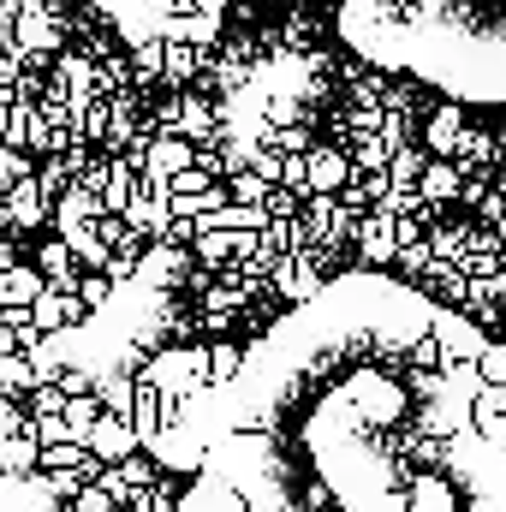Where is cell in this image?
<instances>
[{
	"label": "cell",
	"mask_w": 506,
	"mask_h": 512,
	"mask_svg": "<svg viewBox=\"0 0 506 512\" xmlns=\"http://www.w3.org/2000/svg\"><path fill=\"white\" fill-rule=\"evenodd\" d=\"M340 42L471 108L506 102V0H340Z\"/></svg>",
	"instance_id": "2"
},
{
	"label": "cell",
	"mask_w": 506,
	"mask_h": 512,
	"mask_svg": "<svg viewBox=\"0 0 506 512\" xmlns=\"http://www.w3.org/2000/svg\"><path fill=\"white\" fill-rule=\"evenodd\" d=\"M197 507L506 512V399L465 316L387 274L292 304L215 393Z\"/></svg>",
	"instance_id": "1"
},
{
	"label": "cell",
	"mask_w": 506,
	"mask_h": 512,
	"mask_svg": "<svg viewBox=\"0 0 506 512\" xmlns=\"http://www.w3.org/2000/svg\"><path fill=\"white\" fill-rule=\"evenodd\" d=\"M84 6L102 12L114 30H126L131 42H191L227 12V0H84Z\"/></svg>",
	"instance_id": "3"
}]
</instances>
